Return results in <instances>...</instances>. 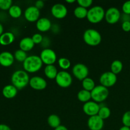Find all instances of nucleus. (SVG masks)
I'll return each instance as SVG.
<instances>
[{"label":"nucleus","instance_id":"1","mask_svg":"<svg viewBox=\"0 0 130 130\" xmlns=\"http://www.w3.org/2000/svg\"><path fill=\"white\" fill-rule=\"evenodd\" d=\"M11 83L18 90H21L26 87L29 84V74L23 70H18L13 73L11 77Z\"/></svg>","mask_w":130,"mask_h":130},{"label":"nucleus","instance_id":"2","mask_svg":"<svg viewBox=\"0 0 130 130\" xmlns=\"http://www.w3.org/2000/svg\"><path fill=\"white\" fill-rule=\"evenodd\" d=\"M43 62L40 57L38 55L28 56L23 62V67L25 72L34 73L39 71L43 67Z\"/></svg>","mask_w":130,"mask_h":130},{"label":"nucleus","instance_id":"3","mask_svg":"<svg viewBox=\"0 0 130 130\" xmlns=\"http://www.w3.org/2000/svg\"><path fill=\"white\" fill-rule=\"evenodd\" d=\"M83 40L88 45L96 46L101 43L102 36L96 29H88L84 32Z\"/></svg>","mask_w":130,"mask_h":130},{"label":"nucleus","instance_id":"4","mask_svg":"<svg viewBox=\"0 0 130 130\" xmlns=\"http://www.w3.org/2000/svg\"><path fill=\"white\" fill-rule=\"evenodd\" d=\"M105 11L102 6H95L88 10L86 19L92 24H98L105 18Z\"/></svg>","mask_w":130,"mask_h":130},{"label":"nucleus","instance_id":"5","mask_svg":"<svg viewBox=\"0 0 130 130\" xmlns=\"http://www.w3.org/2000/svg\"><path fill=\"white\" fill-rule=\"evenodd\" d=\"M109 94L108 88L101 85H98L91 91V99L96 103H102L107 99Z\"/></svg>","mask_w":130,"mask_h":130},{"label":"nucleus","instance_id":"6","mask_svg":"<svg viewBox=\"0 0 130 130\" xmlns=\"http://www.w3.org/2000/svg\"><path fill=\"white\" fill-rule=\"evenodd\" d=\"M55 81L60 87L66 88L69 87L72 84V77L68 72L62 71L58 72L55 78Z\"/></svg>","mask_w":130,"mask_h":130},{"label":"nucleus","instance_id":"7","mask_svg":"<svg viewBox=\"0 0 130 130\" xmlns=\"http://www.w3.org/2000/svg\"><path fill=\"white\" fill-rule=\"evenodd\" d=\"M40 58L46 66L53 65L57 61V54L50 48H44L40 53Z\"/></svg>","mask_w":130,"mask_h":130},{"label":"nucleus","instance_id":"8","mask_svg":"<svg viewBox=\"0 0 130 130\" xmlns=\"http://www.w3.org/2000/svg\"><path fill=\"white\" fill-rule=\"evenodd\" d=\"M72 71L74 76L79 81H83L86 79L89 74L88 68L83 63H79L74 65L72 67Z\"/></svg>","mask_w":130,"mask_h":130},{"label":"nucleus","instance_id":"9","mask_svg":"<svg viewBox=\"0 0 130 130\" xmlns=\"http://www.w3.org/2000/svg\"><path fill=\"white\" fill-rule=\"evenodd\" d=\"M117 76L111 71L105 72L101 75L100 77V83L102 86H105L107 88H110L116 83Z\"/></svg>","mask_w":130,"mask_h":130},{"label":"nucleus","instance_id":"10","mask_svg":"<svg viewBox=\"0 0 130 130\" xmlns=\"http://www.w3.org/2000/svg\"><path fill=\"white\" fill-rule=\"evenodd\" d=\"M121 17V14L119 9L116 7L109 8L105 14V19L107 23L114 24L119 22Z\"/></svg>","mask_w":130,"mask_h":130},{"label":"nucleus","instance_id":"11","mask_svg":"<svg viewBox=\"0 0 130 130\" xmlns=\"http://www.w3.org/2000/svg\"><path fill=\"white\" fill-rule=\"evenodd\" d=\"M40 10L35 6H30L27 8L24 12V17L30 22H37L40 18Z\"/></svg>","mask_w":130,"mask_h":130},{"label":"nucleus","instance_id":"12","mask_svg":"<svg viewBox=\"0 0 130 130\" xmlns=\"http://www.w3.org/2000/svg\"><path fill=\"white\" fill-rule=\"evenodd\" d=\"M67 8L64 5L61 3L55 4L51 9V13L53 17L57 19H62L67 15Z\"/></svg>","mask_w":130,"mask_h":130},{"label":"nucleus","instance_id":"13","mask_svg":"<svg viewBox=\"0 0 130 130\" xmlns=\"http://www.w3.org/2000/svg\"><path fill=\"white\" fill-rule=\"evenodd\" d=\"M100 109V105L94 101H89L85 103L83 107V110L85 114L90 117L98 115Z\"/></svg>","mask_w":130,"mask_h":130},{"label":"nucleus","instance_id":"14","mask_svg":"<svg viewBox=\"0 0 130 130\" xmlns=\"http://www.w3.org/2000/svg\"><path fill=\"white\" fill-rule=\"evenodd\" d=\"M29 85L35 90H43L46 88V81L40 76H34L29 81Z\"/></svg>","mask_w":130,"mask_h":130},{"label":"nucleus","instance_id":"15","mask_svg":"<svg viewBox=\"0 0 130 130\" xmlns=\"http://www.w3.org/2000/svg\"><path fill=\"white\" fill-rule=\"evenodd\" d=\"M104 126V120L98 115L90 117L88 120V127L90 130H102Z\"/></svg>","mask_w":130,"mask_h":130},{"label":"nucleus","instance_id":"16","mask_svg":"<svg viewBox=\"0 0 130 130\" xmlns=\"http://www.w3.org/2000/svg\"><path fill=\"white\" fill-rule=\"evenodd\" d=\"M14 55L9 52H3L0 53V65L5 67H10L13 63Z\"/></svg>","mask_w":130,"mask_h":130},{"label":"nucleus","instance_id":"17","mask_svg":"<svg viewBox=\"0 0 130 130\" xmlns=\"http://www.w3.org/2000/svg\"><path fill=\"white\" fill-rule=\"evenodd\" d=\"M52 22L48 18H40L36 22L37 29L42 32L48 31L49 30H50V29H52Z\"/></svg>","mask_w":130,"mask_h":130},{"label":"nucleus","instance_id":"18","mask_svg":"<svg viewBox=\"0 0 130 130\" xmlns=\"http://www.w3.org/2000/svg\"><path fill=\"white\" fill-rule=\"evenodd\" d=\"M18 89L13 85H8L3 88V95L6 99H13L17 95Z\"/></svg>","mask_w":130,"mask_h":130},{"label":"nucleus","instance_id":"19","mask_svg":"<svg viewBox=\"0 0 130 130\" xmlns=\"http://www.w3.org/2000/svg\"><path fill=\"white\" fill-rule=\"evenodd\" d=\"M34 43L33 42L32 38L30 37H25L22 39L19 43L20 49L25 52H29L31 50L34 46Z\"/></svg>","mask_w":130,"mask_h":130},{"label":"nucleus","instance_id":"20","mask_svg":"<svg viewBox=\"0 0 130 130\" xmlns=\"http://www.w3.org/2000/svg\"><path fill=\"white\" fill-rule=\"evenodd\" d=\"M15 35L11 32H6L0 36V44L8 46L11 44L15 41Z\"/></svg>","mask_w":130,"mask_h":130},{"label":"nucleus","instance_id":"21","mask_svg":"<svg viewBox=\"0 0 130 130\" xmlns=\"http://www.w3.org/2000/svg\"><path fill=\"white\" fill-rule=\"evenodd\" d=\"M44 72L46 77L50 79H54L56 78L58 72L57 69L54 65H49L46 66L44 69Z\"/></svg>","mask_w":130,"mask_h":130},{"label":"nucleus","instance_id":"22","mask_svg":"<svg viewBox=\"0 0 130 130\" xmlns=\"http://www.w3.org/2000/svg\"><path fill=\"white\" fill-rule=\"evenodd\" d=\"M47 121H48V124H49V126L50 127H52V128H58V126L61 125V120L60 118H59V116L56 114H52V115H50L48 116V119H47Z\"/></svg>","mask_w":130,"mask_h":130},{"label":"nucleus","instance_id":"23","mask_svg":"<svg viewBox=\"0 0 130 130\" xmlns=\"http://www.w3.org/2000/svg\"><path fill=\"white\" fill-rule=\"evenodd\" d=\"M77 99L80 102L83 103H86L90 101L91 99V92L85 90H81L77 93Z\"/></svg>","mask_w":130,"mask_h":130},{"label":"nucleus","instance_id":"24","mask_svg":"<svg viewBox=\"0 0 130 130\" xmlns=\"http://www.w3.org/2000/svg\"><path fill=\"white\" fill-rule=\"evenodd\" d=\"M9 15L13 19H18L20 17L22 13L21 8L18 5H12L8 10Z\"/></svg>","mask_w":130,"mask_h":130},{"label":"nucleus","instance_id":"25","mask_svg":"<svg viewBox=\"0 0 130 130\" xmlns=\"http://www.w3.org/2000/svg\"><path fill=\"white\" fill-rule=\"evenodd\" d=\"M82 86L84 90H87V91H90L91 92L96 86H95V83L93 81V79H92L90 77H86V79H85L84 80L82 81Z\"/></svg>","mask_w":130,"mask_h":130},{"label":"nucleus","instance_id":"26","mask_svg":"<svg viewBox=\"0 0 130 130\" xmlns=\"http://www.w3.org/2000/svg\"><path fill=\"white\" fill-rule=\"evenodd\" d=\"M123 69V64L121 61L119 60H115L113 61L110 66V69L111 72L117 75L118 74L120 73Z\"/></svg>","mask_w":130,"mask_h":130},{"label":"nucleus","instance_id":"27","mask_svg":"<svg viewBox=\"0 0 130 130\" xmlns=\"http://www.w3.org/2000/svg\"><path fill=\"white\" fill-rule=\"evenodd\" d=\"M88 11L86 8L79 6L76 7L74 10V15L76 18L79 19H83L87 17Z\"/></svg>","mask_w":130,"mask_h":130},{"label":"nucleus","instance_id":"28","mask_svg":"<svg viewBox=\"0 0 130 130\" xmlns=\"http://www.w3.org/2000/svg\"><path fill=\"white\" fill-rule=\"evenodd\" d=\"M110 114H111V111H110V109L108 107L100 106V109L99 110L98 116L101 119H102L103 120L108 119L110 117Z\"/></svg>","mask_w":130,"mask_h":130},{"label":"nucleus","instance_id":"29","mask_svg":"<svg viewBox=\"0 0 130 130\" xmlns=\"http://www.w3.org/2000/svg\"><path fill=\"white\" fill-rule=\"evenodd\" d=\"M27 57L28 56L26 52L20 49L15 51V53H14V58L19 62H22L23 63L25 60V59L27 58Z\"/></svg>","mask_w":130,"mask_h":130},{"label":"nucleus","instance_id":"30","mask_svg":"<svg viewBox=\"0 0 130 130\" xmlns=\"http://www.w3.org/2000/svg\"><path fill=\"white\" fill-rule=\"evenodd\" d=\"M58 63L59 67L62 69H63V71H66V70H67L68 69H69L71 66V61L68 58H64V57L59 58L58 60Z\"/></svg>","mask_w":130,"mask_h":130},{"label":"nucleus","instance_id":"31","mask_svg":"<svg viewBox=\"0 0 130 130\" xmlns=\"http://www.w3.org/2000/svg\"><path fill=\"white\" fill-rule=\"evenodd\" d=\"M11 0H0V9L3 10H8L12 6Z\"/></svg>","mask_w":130,"mask_h":130},{"label":"nucleus","instance_id":"32","mask_svg":"<svg viewBox=\"0 0 130 130\" xmlns=\"http://www.w3.org/2000/svg\"><path fill=\"white\" fill-rule=\"evenodd\" d=\"M122 123L125 126L130 128V110L127 111L122 117Z\"/></svg>","mask_w":130,"mask_h":130},{"label":"nucleus","instance_id":"33","mask_svg":"<svg viewBox=\"0 0 130 130\" xmlns=\"http://www.w3.org/2000/svg\"><path fill=\"white\" fill-rule=\"evenodd\" d=\"M77 2L78 3L79 6L85 8L90 7L93 4L92 0H78Z\"/></svg>","mask_w":130,"mask_h":130},{"label":"nucleus","instance_id":"34","mask_svg":"<svg viewBox=\"0 0 130 130\" xmlns=\"http://www.w3.org/2000/svg\"><path fill=\"white\" fill-rule=\"evenodd\" d=\"M43 38H44L43 37V36L41 34H39V33H36L32 37V39L33 42H34L35 44L41 43L43 42Z\"/></svg>","mask_w":130,"mask_h":130},{"label":"nucleus","instance_id":"35","mask_svg":"<svg viewBox=\"0 0 130 130\" xmlns=\"http://www.w3.org/2000/svg\"><path fill=\"white\" fill-rule=\"evenodd\" d=\"M122 10L123 13L130 15V1H127L124 3L122 6Z\"/></svg>","mask_w":130,"mask_h":130},{"label":"nucleus","instance_id":"36","mask_svg":"<svg viewBox=\"0 0 130 130\" xmlns=\"http://www.w3.org/2000/svg\"><path fill=\"white\" fill-rule=\"evenodd\" d=\"M121 27L122 29L124 30V32H128L130 31V22L127 21V22H123L122 23L121 25Z\"/></svg>","mask_w":130,"mask_h":130},{"label":"nucleus","instance_id":"37","mask_svg":"<svg viewBox=\"0 0 130 130\" xmlns=\"http://www.w3.org/2000/svg\"><path fill=\"white\" fill-rule=\"evenodd\" d=\"M34 6L37 8L38 9H39V10L41 8H43L44 6V1H42V0H38V1H36L35 5Z\"/></svg>","mask_w":130,"mask_h":130},{"label":"nucleus","instance_id":"38","mask_svg":"<svg viewBox=\"0 0 130 130\" xmlns=\"http://www.w3.org/2000/svg\"><path fill=\"white\" fill-rule=\"evenodd\" d=\"M123 20V22H127L129 21L130 22V15H127V14L123 13V15H121V17Z\"/></svg>","mask_w":130,"mask_h":130},{"label":"nucleus","instance_id":"39","mask_svg":"<svg viewBox=\"0 0 130 130\" xmlns=\"http://www.w3.org/2000/svg\"><path fill=\"white\" fill-rule=\"evenodd\" d=\"M0 130H11L8 125L5 124H0Z\"/></svg>","mask_w":130,"mask_h":130},{"label":"nucleus","instance_id":"40","mask_svg":"<svg viewBox=\"0 0 130 130\" xmlns=\"http://www.w3.org/2000/svg\"><path fill=\"white\" fill-rule=\"evenodd\" d=\"M54 130H68L67 128V127H66L63 125H60V126H58V128L54 129Z\"/></svg>","mask_w":130,"mask_h":130},{"label":"nucleus","instance_id":"41","mask_svg":"<svg viewBox=\"0 0 130 130\" xmlns=\"http://www.w3.org/2000/svg\"><path fill=\"white\" fill-rule=\"evenodd\" d=\"M3 34V26L2 24L0 23V36H1Z\"/></svg>","mask_w":130,"mask_h":130},{"label":"nucleus","instance_id":"42","mask_svg":"<svg viewBox=\"0 0 130 130\" xmlns=\"http://www.w3.org/2000/svg\"><path fill=\"white\" fill-rule=\"evenodd\" d=\"M119 130H130V128L129 127H127V126H122L121 128L119 129Z\"/></svg>","mask_w":130,"mask_h":130},{"label":"nucleus","instance_id":"43","mask_svg":"<svg viewBox=\"0 0 130 130\" xmlns=\"http://www.w3.org/2000/svg\"><path fill=\"white\" fill-rule=\"evenodd\" d=\"M66 3H74L76 2V1L75 0H66Z\"/></svg>","mask_w":130,"mask_h":130}]
</instances>
